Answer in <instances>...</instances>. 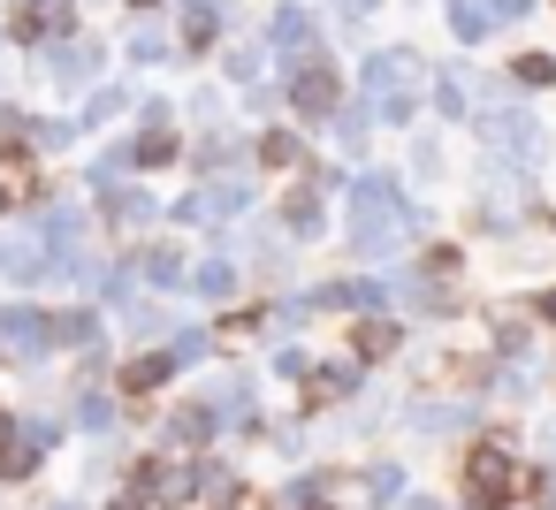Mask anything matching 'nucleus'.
<instances>
[{
	"instance_id": "f257e3e1",
	"label": "nucleus",
	"mask_w": 556,
	"mask_h": 510,
	"mask_svg": "<svg viewBox=\"0 0 556 510\" xmlns=\"http://www.w3.org/2000/svg\"><path fill=\"white\" fill-rule=\"evenodd\" d=\"M526 426L503 419V426H480L465 449H457V510H526V472L533 457L518 449Z\"/></svg>"
},
{
	"instance_id": "f03ea898",
	"label": "nucleus",
	"mask_w": 556,
	"mask_h": 510,
	"mask_svg": "<svg viewBox=\"0 0 556 510\" xmlns=\"http://www.w3.org/2000/svg\"><path fill=\"white\" fill-rule=\"evenodd\" d=\"M290 107H298L305 123H328V115H343V69H336L328 54H305V62L290 69Z\"/></svg>"
},
{
	"instance_id": "7ed1b4c3",
	"label": "nucleus",
	"mask_w": 556,
	"mask_h": 510,
	"mask_svg": "<svg viewBox=\"0 0 556 510\" xmlns=\"http://www.w3.org/2000/svg\"><path fill=\"white\" fill-rule=\"evenodd\" d=\"M480 320H488V335H480V350H488L495 366H526V358H533V335H541V328H533V320H526L518 305H488Z\"/></svg>"
},
{
	"instance_id": "20e7f679",
	"label": "nucleus",
	"mask_w": 556,
	"mask_h": 510,
	"mask_svg": "<svg viewBox=\"0 0 556 510\" xmlns=\"http://www.w3.org/2000/svg\"><path fill=\"white\" fill-rule=\"evenodd\" d=\"M396 350H404V320H389V313L351 320V366H389Z\"/></svg>"
},
{
	"instance_id": "39448f33",
	"label": "nucleus",
	"mask_w": 556,
	"mask_h": 510,
	"mask_svg": "<svg viewBox=\"0 0 556 510\" xmlns=\"http://www.w3.org/2000/svg\"><path fill=\"white\" fill-rule=\"evenodd\" d=\"M503 85H510L518 100H541V92H556V54H548V47H518V54L503 62Z\"/></svg>"
},
{
	"instance_id": "423d86ee",
	"label": "nucleus",
	"mask_w": 556,
	"mask_h": 510,
	"mask_svg": "<svg viewBox=\"0 0 556 510\" xmlns=\"http://www.w3.org/2000/svg\"><path fill=\"white\" fill-rule=\"evenodd\" d=\"M412 275H419V282H465V244L427 237V244H419V259H412Z\"/></svg>"
},
{
	"instance_id": "0eeeda50",
	"label": "nucleus",
	"mask_w": 556,
	"mask_h": 510,
	"mask_svg": "<svg viewBox=\"0 0 556 510\" xmlns=\"http://www.w3.org/2000/svg\"><path fill=\"white\" fill-rule=\"evenodd\" d=\"M358 373H366V366H351V358H343V366H313V373H305V411L343 404V396L358 388Z\"/></svg>"
},
{
	"instance_id": "6e6552de",
	"label": "nucleus",
	"mask_w": 556,
	"mask_h": 510,
	"mask_svg": "<svg viewBox=\"0 0 556 510\" xmlns=\"http://www.w3.org/2000/svg\"><path fill=\"white\" fill-rule=\"evenodd\" d=\"M70 31V0H24L16 9V39H62Z\"/></svg>"
},
{
	"instance_id": "1a4fd4ad",
	"label": "nucleus",
	"mask_w": 556,
	"mask_h": 510,
	"mask_svg": "<svg viewBox=\"0 0 556 510\" xmlns=\"http://www.w3.org/2000/svg\"><path fill=\"white\" fill-rule=\"evenodd\" d=\"M442 16H450V39H457V47H480V39L495 31L488 0H442Z\"/></svg>"
},
{
	"instance_id": "9d476101",
	"label": "nucleus",
	"mask_w": 556,
	"mask_h": 510,
	"mask_svg": "<svg viewBox=\"0 0 556 510\" xmlns=\"http://www.w3.org/2000/svg\"><path fill=\"white\" fill-rule=\"evenodd\" d=\"M260 168H275V176L313 168V161H305V138H298V130H267V138H260Z\"/></svg>"
},
{
	"instance_id": "9b49d317",
	"label": "nucleus",
	"mask_w": 556,
	"mask_h": 510,
	"mask_svg": "<svg viewBox=\"0 0 556 510\" xmlns=\"http://www.w3.org/2000/svg\"><path fill=\"white\" fill-rule=\"evenodd\" d=\"M168 373H176V358H168V350H146V358H130V366H123V388H130V396H153Z\"/></svg>"
},
{
	"instance_id": "f8f14e48",
	"label": "nucleus",
	"mask_w": 556,
	"mask_h": 510,
	"mask_svg": "<svg viewBox=\"0 0 556 510\" xmlns=\"http://www.w3.org/2000/svg\"><path fill=\"white\" fill-rule=\"evenodd\" d=\"M427 107H434L442 123H472V115H480V107L465 100V85H457V77H434V92H427Z\"/></svg>"
},
{
	"instance_id": "ddd939ff",
	"label": "nucleus",
	"mask_w": 556,
	"mask_h": 510,
	"mask_svg": "<svg viewBox=\"0 0 556 510\" xmlns=\"http://www.w3.org/2000/svg\"><path fill=\"white\" fill-rule=\"evenodd\" d=\"M510 305H518L541 335H556V275H548V282H533V290H526V297H510Z\"/></svg>"
},
{
	"instance_id": "4468645a",
	"label": "nucleus",
	"mask_w": 556,
	"mask_h": 510,
	"mask_svg": "<svg viewBox=\"0 0 556 510\" xmlns=\"http://www.w3.org/2000/svg\"><path fill=\"white\" fill-rule=\"evenodd\" d=\"M526 510H556V464H541V457L526 472Z\"/></svg>"
},
{
	"instance_id": "2eb2a0df",
	"label": "nucleus",
	"mask_w": 556,
	"mask_h": 510,
	"mask_svg": "<svg viewBox=\"0 0 556 510\" xmlns=\"http://www.w3.org/2000/svg\"><path fill=\"white\" fill-rule=\"evenodd\" d=\"M138 161L153 168V161H176V138L168 130H153V138H138Z\"/></svg>"
},
{
	"instance_id": "dca6fc26",
	"label": "nucleus",
	"mask_w": 556,
	"mask_h": 510,
	"mask_svg": "<svg viewBox=\"0 0 556 510\" xmlns=\"http://www.w3.org/2000/svg\"><path fill=\"white\" fill-rule=\"evenodd\" d=\"M533 9H541V0H488V16H495V24H526Z\"/></svg>"
},
{
	"instance_id": "f3484780",
	"label": "nucleus",
	"mask_w": 556,
	"mask_h": 510,
	"mask_svg": "<svg viewBox=\"0 0 556 510\" xmlns=\"http://www.w3.org/2000/svg\"><path fill=\"white\" fill-rule=\"evenodd\" d=\"M541 449H548V457H541V464H556V419H548V434H541Z\"/></svg>"
},
{
	"instance_id": "a211bd4d",
	"label": "nucleus",
	"mask_w": 556,
	"mask_h": 510,
	"mask_svg": "<svg viewBox=\"0 0 556 510\" xmlns=\"http://www.w3.org/2000/svg\"><path fill=\"white\" fill-rule=\"evenodd\" d=\"M404 510H442V502H434V495H412V502H404Z\"/></svg>"
},
{
	"instance_id": "6ab92c4d",
	"label": "nucleus",
	"mask_w": 556,
	"mask_h": 510,
	"mask_svg": "<svg viewBox=\"0 0 556 510\" xmlns=\"http://www.w3.org/2000/svg\"><path fill=\"white\" fill-rule=\"evenodd\" d=\"M548 388H556V366H548Z\"/></svg>"
},
{
	"instance_id": "aec40b11",
	"label": "nucleus",
	"mask_w": 556,
	"mask_h": 510,
	"mask_svg": "<svg viewBox=\"0 0 556 510\" xmlns=\"http://www.w3.org/2000/svg\"><path fill=\"white\" fill-rule=\"evenodd\" d=\"M138 9H153V0H138Z\"/></svg>"
},
{
	"instance_id": "412c9836",
	"label": "nucleus",
	"mask_w": 556,
	"mask_h": 510,
	"mask_svg": "<svg viewBox=\"0 0 556 510\" xmlns=\"http://www.w3.org/2000/svg\"><path fill=\"white\" fill-rule=\"evenodd\" d=\"M541 9H556V0H541Z\"/></svg>"
},
{
	"instance_id": "4be33fe9",
	"label": "nucleus",
	"mask_w": 556,
	"mask_h": 510,
	"mask_svg": "<svg viewBox=\"0 0 556 510\" xmlns=\"http://www.w3.org/2000/svg\"><path fill=\"white\" fill-rule=\"evenodd\" d=\"M0 206H9V199H0Z\"/></svg>"
}]
</instances>
